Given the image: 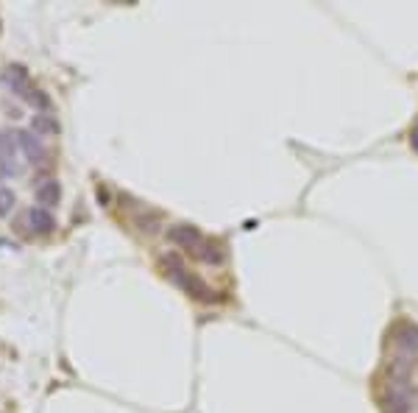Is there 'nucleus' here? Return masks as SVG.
<instances>
[{
  "label": "nucleus",
  "instance_id": "1",
  "mask_svg": "<svg viewBox=\"0 0 418 413\" xmlns=\"http://www.w3.org/2000/svg\"><path fill=\"white\" fill-rule=\"evenodd\" d=\"M390 338H393V347L402 352L404 357H416L418 355V324H413V321L396 324Z\"/></svg>",
  "mask_w": 418,
  "mask_h": 413
},
{
  "label": "nucleus",
  "instance_id": "2",
  "mask_svg": "<svg viewBox=\"0 0 418 413\" xmlns=\"http://www.w3.org/2000/svg\"><path fill=\"white\" fill-rule=\"evenodd\" d=\"M413 405V397H410V388L407 382H390L382 397V411L385 413H410Z\"/></svg>",
  "mask_w": 418,
  "mask_h": 413
},
{
  "label": "nucleus",
  "instance_id": "3",
  "mask_svg": "<svg viewBox=\"0 0 418 413\" xmlns=\"http://www.w3.org/2000/svg\"><path fill=\"white\" fill-rule=\"evenodd\" d=\"M164 238H167V243H173L179 249H187V252H195L201 246V240H204L201 232H198V226H193V223H173L164 232Z\"/></svg>",
  "mask_w": 418,
  "mask_h": 413
},
{
  "label": "nucleus",
  "instance_id": "4",
  "mask_svg": "<svg viewBox=\"0 0 418 413\" xmlns=\"http://www.w3.org/2000/svg\"><path fill=\"white\" fill-rule=\"evenodd\" d=\"M0 81L14 93V96L26 98L28 101V96H31V78H28V70L23 67V64H9L6 70H3V76H0Z\"/></svg>",
  "mask_w": 418,
  "mask_h": 413
},
{
  "label": "nucleus",
  "instance_id": "5",
  "mask_svg": "<svg viewBox=\"0 0 418 413\" xmlns=\"http://www.w3.org/2000/svg\"><path fill=\"white\" fill-rule=\"evenodd\" d=\"M17 143H20L23 154H26V159H28L31 165H42V162L48 159V148L42 146V137H36L31 128L17 131Z\"/></svg>",
  "mask_w": 418,
  "mask_h": 413
},
{
  "label": "nucleus",
  "instance_id": "6",
  "mask_svg": "<svg viewBox=\"0 0 418 413\" xmlns=\"http://www.w3.org/2000/svg\"><path fill=\"white\" fill-rule=\"evenodd\" d=\"M33 195H36V204H42L45 210H51V207H56L62 201V185L56 179H42L36 185Z\"/></svg>",
  "mask_w": 418,
  "mask_h": 413
},
{
  "label": "nucleus",
  "instance_id": "7",
  "mask_svg": "<svg viewBox=\"0 0 418 413\" xmlns=\"http://www.w3.org/2000/svg\"><path fill=\"white\" fill-rule=\"evenodd\" d=\"M26 218L31 223L33 235H51V232L56 229V218H53L51 210H45V207H31Z\"/></svg>",
  "mask_w": 418,
  "mask_h": 413
},
{
  "label": "nucleus",
  "instance_id": "8",
  "mask_svg": "<svg viewBox=\"0 0 418 413\" xmlns=\"http://www.w3.org/2000/svg\"><path fill=\"white\" fill-rule=\"evenodd\" d=\"M31 131L36 137H56L62 131V126H59L56 115H51V112H33Z\"/></svg>",
  "mask_w": 418,
  "mask_h": 413
},
{
  "label": "nucleus",
  "instance_id": "9",
  "mask_svg": "<svg viewBox=\"0 0 418 413\" xmlns=\"http://www.w3.org/2000/svg\"><path fill=\"white\" fill-rule=\"evenodd\" d=\"M162 268H164V277L170 280V282H176V285L182 287L184 285V280H187V265H184V260L176 255H164L162 257Z\"/></svg>",
  "mask_w": 418,
  "mask_h": 413
},
{
  "label": "nucleus",
  "instance_id": "10",
  "mask_svg": "<svg viewBox=\"0 0 418 413\" xmlns=\"http://www.w3.org/2000/svg\"><path fill=\"white\" fill-rule=\"evenodd\" d=\"M201 262H207V265H221L226 260V252H224V246L218 243V240H201V246L193 252Z\"/></svg>",
  "mask_w": 418,
  "mask_h": 413
},
{
  "label": "nucleus",
  "instance_id": "11",
  "mask_svg": "<svg viewBox=\"0 0 418 413\" xmlns=\"http://www.w3.org/2000/svg\"><path fill=\"white\" fill-rule=\"evenodd\" d=\"M182 287H184L193 299H198V302H212V299H215V290L207 285L198 274H187V280H184V285Z\"/></svg>",
  "mask_w": 418,
  "mask_h": 413
},
{
  "label": "nucleus",
  "instance_id": "12",
  "mask_svg": "<svg viewBox=\"0 0 418 413\" xmlns=\"http://www.w3.org/2000/svg\"><path fill=\"white\" fill-rule=\"evenodd\" d=\"M14 204H17V195H14V190L0 188V218H6V215L14 210Z\"/></svg>",
  "mask_w": 418,
  "mask_h": 413
},
{
  "label": "nucleus",
  "instance_id": "13",
  "mask_svg": "<svg viewBox=\"0 0 418 413\" xmlns=\"http://www.w3.org/2000/svg\"><path fill=\"white\" fill-rule=\"evenodd\" d=\"M28 103H31V106H36L39 112H48V109H51V98L45 96L42 90H33L31 96H28Z\"/></svg>",
  "mask_w": 418,
  "mask_h": 413
},
{
  "label": "nucleus",
  "instance_id": "14",
  "mask_svg": "<svg viewBox=\"0 0 418 413\" xmlns=\"http://www.w3.org/2000/svg\"><path fill=\"white\" fill-rule=\"evenodd\" d=\"M157 221H160V215H137V229L140 232H157Z\"/></svg>",
  "mask_w": 418,
  "mask_h": 413
},
{
  "label": "nucleus",
  "instance_id": "15",
  "mask_svg": "<svg viewBox=\"0 0 418 413\" xmlns=\"http://www.w3.org/2000/svg\"><path fill=\"white\" fill-rule=\"evenodd\" d=\"M410 146H413V151L418 154V126L410 131Z\"/></svg>",
  "mask_w": 418,
  "mask_h": 413
}]
</instances>
